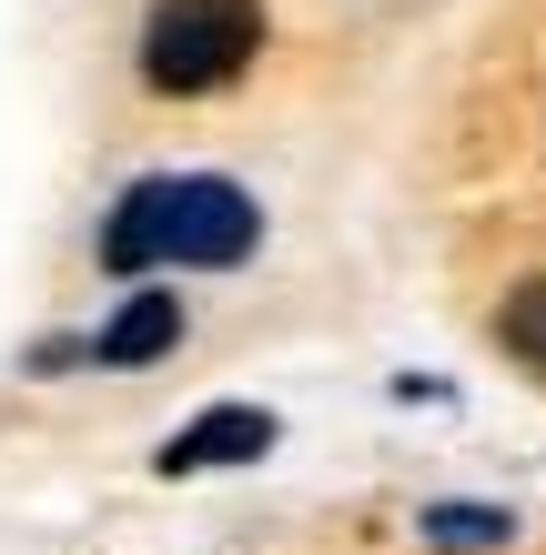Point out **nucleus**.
<instances>
[{
	"label": "nucleus",
	"mask_w": 546,
	"mask_h": 555,
	"mask_svg": "<svg viewBox=\"0 0 546 555\" xmlns=\"http://www.w3.org/2000/svg\"><path fill=\"white\" fill-rule=\"evenodd\" d=\"M253 243H264V212L223 172H152V182L122 192V212L102 222V263L112 273H152V263L233 273Z\"/></svg>",
	"instance_id": "1"
},
{
	"label": "nucleus",
	"mask_w": 546,
	"mask_h": 555,
	"mask_svg": "<svg viewBox=\"0 0 546 555\" xmlns=\"http://www.w3.org/2000/svg\"><path fill=\"white\" fill-rule=\"evenodd\" d=\"M264 444H274L264 404H213V414H192V435H173L152 465H163V475H213V465H253Z\"/></svg>",
	"instance_id": "3"
},
{
	"label": "nucleus",
	"mask_w": 546,
	"mask_h": 555,
	"mask_svg": "<svg viewBox=\"0 0 546 555\" xmlns=\"http://www.w3.org/2000/svg\"><path fill=\"white\" fill-rule=\"evenodd\" d=\"M182 344V304L173 293H132V304H122L102 334H91V353H102L112 374H142V364H163V353Z\"/></svg>",
	"instance_id": "4"
},
{
	"label": "nucleus",
	"mask_w": 546,
	"mask_h": 555,
	"mask_svg": "<svg viewBox=\"0 0 546 555\" xmlns=\"http://www.w3.org/2000/svg\"><path fill=\"white\" fill-rule=\"evenodd\" d=\"M253 51H264V0H152L142 21V81L173 102L223 91Z\"/></svg>",
	"instance_id": "2"
},
{
	"label": "nucleus",
	"mask_w": 546,
	"mask_h": 555,
	"mask_svg": "<svg viewBox=\"0 0 546 555\" xmlns=\"http://www.w3.org/2000/svg\"><path fill=\"white\" fill-rule=\"evenodd\" d=\"M496 344H506V353H517V364L546 384V273L506 293V313H496Z\"/></svg>",
	"instance_id": "5"
}]
</instances>
